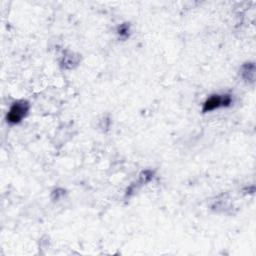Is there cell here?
I'll list each match as a JSON object with an SVG mask.
<instances>
[{"label":"cell","mask_w":256,"mask_h":256,"mask_svg":"<svg viewBox=\"0 0 256 256\" xmlns=\"http://www.w3.org/2000/svg\"><path fill=\"white\" fill-rule=\"evenodd\" d=\"M29 110V104L27 101H16L10 107L7 113V121L11 124L19 123L27 114Z\"/></svg>","instance_id":"obj_1"},{"label":"cell","mask_w":256,"mask_h":256,"mask_svg":"<svg viewBox=\"0 0 256 256\" xmlns=\"http://www.w3.org/2000/svg\"><path fill=\"white\" fill-rule=\"evenodd\" d=\"M232 102V98L228 94H215L210 96L203 104V112H210L215 109H218L220 107H226L229 106Z\"/></svg>","instance_id":"obj_2"}]
</instances>
